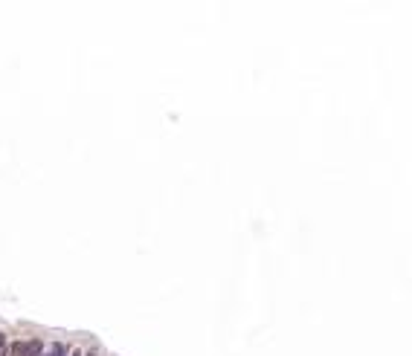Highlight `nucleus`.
Returning a JSON list of instances; mask_svg holds the SVG:
<instances>
[{
	"instance_id": "nucleus-1",
	"label": "nucleus",
	"mask_w": 412,
	"mask_h": 356,
	"mask_svg": "<svg viewBox=\"0 0 412 356\" xmlns=\"http://www.w3.org/2000/svg\"><path fill=\"white\" fill-rule=\"evenodd\" d=\"M26 356H44V345L32 339V342H26Z\"/></svg>"
},
{
	"instance_id": "nucleus-2",
	"label": "nucleus",
	"mask_w": 412,
	"mask_h": 356,
	"mask_svg": "<svg viewBox=\"0 0 412 356\" xmlns=\"http://www.w3.org/2000/svg\"><path fill=\"white\" fill-rule=\"evenodd\" d=\"M6 356H26V342H12V347L6 350Z\"/></svg>"
},
{
	"instance_id": "nucleus-3",
	"label": "nucleus",
	"mask_w": 412,
	"mask_h": 356,
	"mask_svg": "<svg viewBox=\"0 0 412 356\" xmlns=\"http://www.w3.org/2000/svg\"><path fill=\"white\" fill-rule=\"evenodd\" d=\"M47 356H67V345H61V342H55V345L49 347Z\"/></svg>"
},
{
	"instance_id": "nucleus-4",
	"label": "nucleus",
	"mask_w": 412,
	"mask_h": 356,
	"mask_svg": "<svg viewBox=\"0 0 412 356\" xmlns=\"http://www.w3.org/2000/svg\"><path fill=\"white\" fill-rule=\"evenodd\" d=\"M0 356H6V336L0 333Z\"/></svg>"
},
{
	"instance_id": "nucleus-5",
	"label": "nucleus",
	"mask_w": 412,
	"mask_h": 356,
	"mask_svg": "<svg viewBox=\"0 0 412 356\" xmlns=\"http://www.w3.org/2000/svg\"><path fill=\"white\" fill-rule=\"evenodd\" d=\"M70 356H84V353H79V350H73V353Z\"/></svg>"
},
{
	"instance_id": "nucleus-6",
	"label": "nucleus",
	"mask_w": 412,
	"mask_h": 356,
	"mask_svg": "<svg viewBox=\"0 0 412 356\" xmlns=\"http://www.w3.org/2000/svg\"><path fill=\"white\" fill-rule=\"evenodd\" d=\"M84 356H96V353H84Z\"/></svg>"
}]
</instances>
